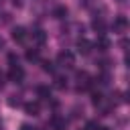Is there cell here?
<instances>
[{
    "instance_id": "1",
    "label": "cell",
    "mask_w": 130,
    "mask_h": 130,
    "mask_svg": "<svg viewBox=\"0 0 130 130\" xmlns=\"http://www.w3.org/2000/svg\"><path fill=\"white\" fill-rule=\"evenodd\" d=\"M57 63H59L61 67L71 69V67L75 65V53H71V51H61V53L57 55Z\"/></svg>"
},
{
    "instance_id": "2",
    "label": "cell",
    "mask_w": 130,
    "mask_h": 130,
    "mask_svg": "<svg viewBox=\"0 0 130 130\" xmlns=\"http://www.w3.org/2000/svg\"><path fill=\"white\" fill-rule=\"evenodd\" d=\"M8 79L14 81V83L22 81V79H24V69H22L20 65H10V69H8Z\"/></svg>"
},
{
    "instance_id": "3",
    "label": "cell",
    "mask_w": 130,
    "mask_h": 130,
    "mask_svg": "<svg viewBox=\"0 0 130 130\" xmlns=\"http://www.w3.org/2000/svg\"><path fill=\"white\" fill-rule=\"evenodd\" d=\"M24 112H26L28 116H39L41 104H39V102H26V104H24Z\"/></svg>"
},
{
    "instance_id": "4",
    "label": "cell",
    "mask_w": 130,
    "mask_h": 130,
    "mask_svg": "<svg viewBox=\"0 0 130 130\" xmlns=\"http://www.w3.org/2000/svg\"><path fill=\"white\" fill-rule=\"evenodd\" d=\"M91 47H93V43H89L87 39H79V41H77V51H79L81 55H87V53L91 51Z\"/></svg>"
},
{
    "instance_id": "5",
    "label": "cell",
    "mask_w": 130,
    "mask_h": 130,
    "mask_svg": "<svg viewBox=\"0 0 130 130\" xmlns=\"http://www.w3.org/2000/svg\"><path fill=\"white\" fill-rule=\"evenodd\" d=\"M126 28H128V20H126V16H118V18L114 20V30L124 32Z\"/></svg>"
},
{
    "instance_id": "6",
    "label": "cell",
    "mask_w": 130,
    "mask_h": 130,
    "mask_svg": "<svg viewBox=\"0 0 130 130\" xmlns=\"http://www.w3.org/2000/svg\"><path fill=\"white\" fill-rule=\"evenodd\" d=\"M12 39H14L16 43H22V41L26 39V30H24L22 26H16V28H12Z\"/></svg>"
},
{
    "instance_id": "7",
    "label": "cell",
    "mask_w": 130,
    "mask_h": 130,
    "mask_svg": "<svg viewBox=\"0 0 130 130\" xmlns=\"http://www.w3.org/2000/svg\"><path fill=\"white\" fill-rule=\"evenodd\" d=\"M32 41H35L37 45H43V43L47 41V32H45V30H41V28L32 30Z\"/></svg>"
},
{
    "instance_id": "8",
    "label": "cell",
    "mask_w": 130,
    "mask_h": 130,
    "mask_svg": "<svg viewBox=\"0 0 130 130\" xmlns=\"http://www.w3.org/2000/svg\"><path fill=\"white\" fill-rule=\"evenodd\" d=\"M93 47H98L100 51H108V49H110V41L102 35V37H98V41L93 43Z\"/></svg>"
},
{
    "instance_id": "9",
    "label": "cell",
    "mask_w": 130,
    "mask_h": 130,
    "mask_svg": "<svg viewBox=\"0 0 130 130\" xmlns=\"http://www.w3.org/2000/svg\"><path fill=\"white\" fill-rule=\"evenodd\" d=\"M77 79H79V89L89 87V75H87L85 71H79V73H77Z\"/></svg>"
},
{
    "instance_id": "10",
    "label": "cell",
    "mask_w": 130,
    "mask_h": 130,
    "mask_svg": "<svg viewBox=\"0 0 130 130\" xmlns=\"http://www.w3.org/2000/svg\"><path fill=\"white\" fill-rule=\"evenodd\" d=\"M37 93H39V98L49 100V98H51V87H49V85H39V87H37Z\"/></svg>"
},
{
    "instance_id": "11",
    "label": "cell",
    "mask_w": 130,
    "mask_h": 130,
    "mask_svg": "<svg viewBox=\"0 0 130 130\" xmlns=\"http://www.w3.org/2000/svg\"><path fill=\"white\" fill-rule=\"evenodd\" d=\"M53 14H55L57 18H63V16H67V8H65V6H57V8L53 10Z\"/></svg>"
},
{
    "instance_id": "12",
    "label": "cell",
    "mask_w": 130,
    "mask_h": 130,
    "mask_svg": "<svg viewBox=\"0 0 130 130\" xmlns=\"http://www.w3.org/2000/svg\"><path fill=\"white\" fill-rule=\"evenodd\" d=\"M26 59H28V61H37V59H39V51H37V49H28V51H26Z\"/></svg>"
},
{
    "instance_id": "13",
    "label": "cell",
    "mask_w": 130,
    "mask_h": 130,
    "mask_svg": "<svg viewBox=\"0 0 130 130\" xmlns=\"http://www.w3.org/2000/svg\"><path fill=\"white\" fill-rule=\"evenodd\" d=\"M93 28H95V30H100V32H104V28H106L104 20H93Z\"/></svg>"
},
{
    "instance_id": "14",
    "label": "cell",
    "mask_w": 130,
    "mask_h": 130,
    "mask_svg": "<svg viewBox=\"0 0 130 130\" xmlns=\"http://www.w3.org/2000/svg\"><path fill=\"white\" fill-rule=\"evenodd\" d=\"M55 81H57V83H55V85H57V87H59V89H63V87H65V85H67V79H65V77H57V79H55Z\"/></svg>"
},
{
    "instance_id": "15",
    "label": "cell",
    "mask_w": 130,
    "mask_h": 130,
    "mask_svg": "<svg viewBox=\"0 0 130 130\" xmlns=\"http://www.w3.org/2000/svg\"><path fill=\"white\" fill-rule=\"evenodd\" d=\"M43 69H45V71H49V73H53V69H55V67H53V63H51V61H43Z\"/></svg>"
},
{
    "instance_id": "16",
    "label": "cell",
    "mask_w": 130,
    "mask_h": 130,
    "mask_svg": "<svg viewBox=\"0 0 130 130\" xmlns=\"http://www.w3.org/2000/svg\"><path fill=\"white\" fill-rule=\"evenodd\" d=\"M20 130H35V128H30L28 124H22V126H20Z\"/></svg>"
},
{
    "instance_id": "17",
    "label": "cell",
    "mask_w": 130,
    "mask_h": 130,
    "mask_svg": "<svg viewBox=\"0 0 130 130\" xmlns=\"http://www.w3.org/2000/svg\"><path fill=\"white\" fill-rule=\"evenodd\" d=\"M0 47H4V41H2V39H0Z\"/></svg>"
}]
</instances>
